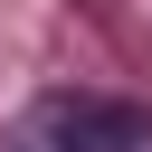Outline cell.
<instances>
[{
  "label": "cell",
  "instance_id": "6da1fadb",
  "mask_svg": "<svg viewBox=\"0 0 152 152\" xmlns=\"http://www.w3.org/2000/svg\"><path fill=\"white\" fill-rule=\"evenodd\" d=\"M0 152H152V114L114 95H38L0 133Z\"/></svg>",
  "mask_w": 152,
  "mask_h": 152
}]
</instances>
